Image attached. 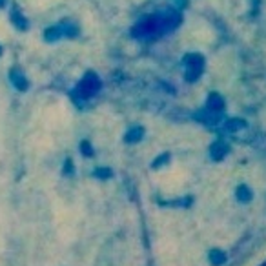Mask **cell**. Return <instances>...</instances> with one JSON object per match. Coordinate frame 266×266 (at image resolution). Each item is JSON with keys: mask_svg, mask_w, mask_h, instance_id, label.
Listing matches in <instances>:
<instances>
[{"mask_svg": "<svg viewBox=\"0 0 266 266\" xmlns=\"http://www.w3.org/2000/svg\"><path fill=\"white\" fill-rule=\"evenodd\" d=\"M142 139H144V128L142 126L130 128L126 132V135H124V142H128V144H137Z\"/></svg>", "mask_w": 266, "mask_h": 266, "instance_id": "4", "label": "cell"}, {"mask_svg": "<svg viewBox=\"0 0 266 266\" xmlns=\"http://www.w3.org/2000/svg\"><path fill=\"white\" fill-rule=\"evenodd\" d=\"M98 90H100V80H98V77L93 71H90V73H86L84 78H82V80L78 82L77 88H75V91L71 93L73 102L80 106V100H86V98L93 97Z\"/></svg>", "mask_w": 266, "mask_h": 266, "instance_id": "1", "label": "cell"}, {"mask_svg": "<svg viewBox=\"0 0 266 266\" xmlns=\"http://www.w3.org/2000/svg\"><path fill=\"white\" fill-rule=\"evenodd\" d=\"M0 55H2V46H0Z\"/></svg>", "mask_w": 266, "mask_h": 266, "instance_id": "12", "label": "cell"}, {"mask_svg": "<svg viewBox=\"0 0 266 266\" xmlns=\"http://www.w3.org/2000/svg\"><path fill=\"white\" fill-rule=\"evenodd\" d=\"M93 175L97 177V179H100V181H108V179H112L113 171L110 168H97L93 171Z\"/></svg>", "mask_w": 266, "mask_h": 266, "instance_id": "7", "label": "cell"}, {"mask_svg": "<svg viewBox=\"0 0 266 266\" xmlns=\"http://www.w3.org/2000/svg\"><path fill=\"white\" fill-rule=\"evenodd\" d=\"M6 6V0H0V7H4Z\"/></svg>", "mask_w": 266, "mask_h": 266, "instance_id": "11", "label": "cell"}, {"mask_svg": "<svg viewBox=\"0 0 266 266\" xmlns=\"http://www.w3.org/2000/svg\"><path fill=\"white\" fill-rule=\"evenodd\" d=\"M64 33H62V28H60V24H57V26H49L46 31H44V38H46V42H57L58 38H62Z\"/></svg>", "mask_w": 266, "mask_h": 266, "instance_id": "5", "label": "cell"}, {"mask_svg": "<svg viewBox=\"0 0 266 266\" xmlns=\"http://www.w3.org/2000/svg\"><path fill=\"white\" fill-rule=\"evenodd\" d=\"M9 19H11V22H13V26L19 31H26V29L29 28V22H28V19L22 15V11L19 9L17 6H13L11 7V15H9Z\"/></svg>", "mask_w": 266, "mask_h": 266, "instance_id": "2", "label": "cell"}, {"mask_svg": "<svg viewBox=\"0 0 266 266\" xmlns=\"http://www.w3.org/2000/svg\"><path fill=\"white\" fill-rule=\"evenodd\" d=\"M80 153L84 155V157H93V155H95L93 148H91V142H88V140H82V142H80Z\"/></svg>", "mask_w": 266, "mask_h": 266, "instance_id": "9", "label": "cell"}, {"mask_svg": "<svg viewBox=\"0 0 266 266\" xmlns=\"http://www.w3.org/2000/svg\"><path fill=\"white\" fill-rule=\"evenodd\" d=\"M168 161H170V153L159 155V157H155V161H153V164H152V168H153V170L161 168V166H164V164H166Z\"/></svg>", "mask_w": 266, "mask_h": 266, "instance_id": "8", "label": "cell"}, {"mask_svg": "<svg viewBox=\"0 0 266 266\" xmlns=\"http://www.w3.org/2000/svg\"><path fill=\"white\" fill-rule=\"evenodd\" d=\"M60 28H62V33L66 38H75V37H78V33H80V29H78L77 24H73V22H70V20L62 22Z\"/></svg>", "mask_w": 266, "mask_h": 266, "instance_id": "6", "label": "cell"}, {"mask_svg": "<svg viewBox=\"0 0 266 266\" xmlns=\"http://www.w3.org/2000/svg\"><path fill=\"white\" fill-rule=\"evenodd\" d=\"M62 173L66 177H70V175H73V173H75V164H73V161H71V159H66V161H64Z\"/></svg>", "mask_w": 266, "mask_h": 266, "instance_id": "10", "label": "cell"}, {"mask_svg": "<svg viewBox=\"0 0 266 266\" xmlns=\"http://www.w3.org/2000/svg\"><path fill=\"white\" fill-rule=\"evenodd\" d=\"M9 78H11L13 86L19 91H26L29 88L28 78H26V75H24V73H22L19 68H13V70H11V73H9Z\"/></svg>", "mask_w": 266, "mask_h": 266, "instance_id": "3", "label": "cell"}]
</instances>
